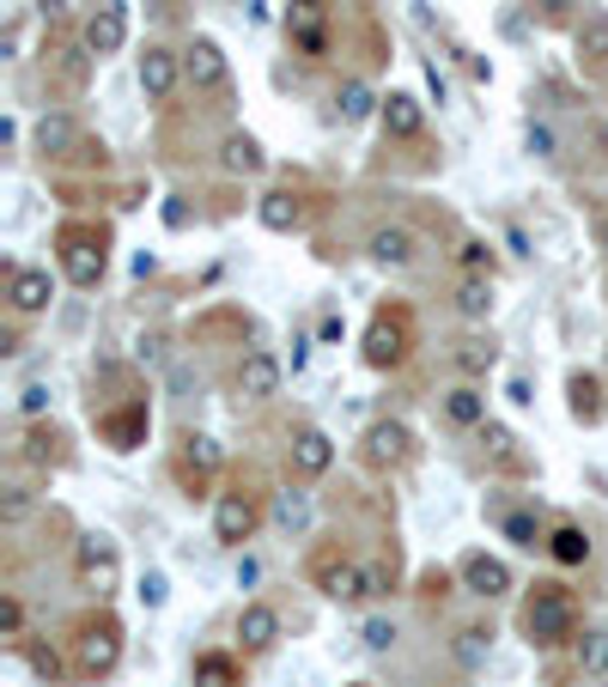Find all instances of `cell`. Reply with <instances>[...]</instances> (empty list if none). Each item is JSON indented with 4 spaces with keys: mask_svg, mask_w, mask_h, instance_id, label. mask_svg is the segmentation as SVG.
<instances>
[{
    "mask_svg": "<svg viewBox=\"0 0 608 687\" xmlns=\"http://www.w3.org/2000/svg\"><path fill=\"white\" fill-rule=\"evenodd\" d=\"M457 262L469 268V275H481V280H494V268H499V256H494V243L487 238H462L457 243Z\"/></svg>",
    "mask_w": 608,
    "mask_h": 687,
    "instance_id": "e575fe53",
    "label": "cell"
},
{
    "mask_svg": "<svg viewBox=\"0 0 608 687\" xmlns=\"http://www.w3.org/2000/svg\"><path fill=\"white\" fill-rule=\"evenodd\" d=\"M56 256H61V275L80 292H92L98 280L110 275V231L92 226V219H68V226L56 231Z\"/></svg>",
    "mask_w": 608,
    "mask_h": 687,
    "instance_id": "6da1fadb",
    "label": "cell"
},
{
    "mask_svg": "<svg viewBox=\"0 0 608 687\" xmlns=\"http://www.w3.org/2000/svg\"><path fill=\"white\" fill-rule=\"evenodd\" d=\"M256 213H262V226H268V231H299L305 207H299V196H292V189H268Z\"/></svg>",
    "mask_w": 608,
    "mask_h": 687,
    "instance_id": "f1b7e54d",
    "label": "cell"
},
{
    "mask_svg": "<svg viewBox=\"0 0 608 687\" xmlns=\"http://www.w3.org/2000/svg\"><path fill=\"white\" fill-rule=\"evenodd\" d=\"M140 603H147V608H165V578H159V572L140 578Z\"/></svg>",
    "mask_w": 608,
    "mask_h": 687,
    "instance_id": "c3c4849f",
    "label": "cell"
},
{
    "mask_svg": "<svg viewBox=\"0 0 608 687\" xmlns=\"http://www.w3.org/2000/svg\"><path fill=\"white\" fill-rule=\"evenodd\" d=\"M73 147H80V128H73L68 116H43V122H37V152H43V159H68Z\"/></svg>",
    "mask_w": 608,
    "mask_h": 687,
    "instance_id": "83f0119b",
    "label": "cell"
},
{
    "mask_svg": "<svg viewBox=\"0 0 608 687\" xmlns=\"http://www.w3.org/2000/svg\"><path fill=\"white\" fill-rule=\"evenodd\" d=\"M457 310H462L469 322H481L487 310H494V280H481V275L457 280Z\"/></svg>",
    "mask_w": 608,
    "mask_h": 687,
    "instance_id": "836d02e7",
    "label": "cell"
},
{
    "mask_svg": "<svg viewBox=\"0 0 608 687\" xmlns=\"http://www.w3.org/2000/svg\"><path fill=\"white\" fill-rule=\"evenodd\" d=\"M238 639H243V651H275L280 645V615L268 603H243L238 608Z\"/></svg>",
    "mask_w": 608,
    "mask_h": 687,
    "instance_id": "d6986e66",
    "label": "cell"
},
{
    "mask_svg": "<svg viewBox=\"0 0 608 687\" xmlns=\"http://www.w3.org/2000/svg\"><path fill=\"white\" fill-rule=\"evenodd\" d=\"M19 651H24V664L37 669V681H49V687H56V681L73 669V664H61V651H56V645H43V639H24Z\"/></svg>",
    "mask_w": 608,
    "mask_h": 687,
    "instance_id": "d6a6232c",
    "label": "cell"
},
{
    "mask_svg": "<svg viewBox=\"0 0 608 687\" xmlns=\"http://www.w3.org/2000/svg\"><path fill=\"white\" fill-rule=\"evenodd\" d=\"M359 457H366V469H402V462L413 457V432H408V426L402 420H378V426H371V432H366V445H359Z\"/></svg>",
    "mask_w": 608,
    "mask_h": 687,
    "instance_id": "ba28073f",
    "label": "cell"
},
{
    "mask_svg": "<svg viewBox=\"0 0 608 687\" xmlns=\"http://www.w3.org/2000/svg\"><path fill=\"white\" fill-rule=\"evenodd\" d=\"M506 536L517 541V548H548V536H541V524L529 511H511L506 517Z\"/></svg>",
    "mask_w": 608,
    "mask_h": 687,
    "instance_id": "74e56055",
    "label": "cell"
},
{
    "mask_svg": "<svg viewBox=\"0 0 608 687\" xmlns=\"http://www.w3.org/2000/svg\"><path fill=\"white\" fill-rule=\"evenodd\" d=\"M280 378H287V371H280V359L262 354V347H250V354L238 359V396L243 401H268V396L280 390Z\"/></svg>",
    "mask_w": 608,
    "mask_h": 687,
    "instance_id": "e0dca14e",
    "label": "cell"
},
{
    "mask_svg": "<svg viewBox=\"0 0 608 687\" xmlns=\"http://www.w3.org/2000/svg\"><path fill=\"white\" fill-rule=\"evenodd\" d=\"M578 669L585 676H608V633H585L578 639Z\"/></svg>",
    "mask_w": 608,
    "mask_h": 687,
    "instance_id": "8d00e7d4",
    "label": "cell"
},
{
    "mask_svg": "<svg viewBox=\"0 0 608 687\" xmlns=\"http://www.w3.org/2000/svg\"><path fill=\"white\" fill-rule=\"evenodd\" d=\"M317 590L329 596V603H341V608H353V603H366V566H353V560H335V554H322L317 560Z\"/></svg>",
    "mask_w": 608,
    "mask_h": 687,
    "instance_id": "8fae6325",
    "label": "cell"
},
{
    "mask_svg": "<svg viewBox=\"0 0 608 687\" xmlns=\"http://www.w3.org/2000/svg\"><path fill=\"white\" fill-rule=\"evenodd\" d=\"M408 354H413V310L378 305V317H371V329H366V366L396 371V366H408Z\"/></svg>",
    "mask_w": 608,
    "mask_h": 687,
    "instance_id": "277c9868",
    "label": "cell"
},
{
    "mask_svg": "<svg viewBox=\"0 0 608 687\" xmlns=\"http://www.w3.org/2000/svg\"><path fill=\"white\" fill-rule=\"evenodd\" d=\"M511 401H517V408H529V401H536V396H529V378H511Z\"/></svg>",
    "mask_w": 608,
    "mask_h": 687,
    "instance_id": "816d5d0a",
    "label": "cell"
},
{
    "mask_svg": "<svg viewBox=\"0 0 608 687\" xmlns=\"http://www.w3.org/2000/svg\"><path fill=\"white\" fill-rule=\"evenodd\" d=\"M177 80H183V56L165 49V43H147V56H140V92L152 103H165L177 92Z\"/></svg>",
    "mask_w": 608,
    "mask_h": 687,
    "instance_id": "4fadbf2b",
    "label": "cell"
},
{
    "mask_svg": "<svg viewBox=\"0 0 608 687\" xmlns=\"http://www.w3.org/2000/svg\"><path fill=\"white\" fill-rule=\"evenodd\" d=\"M19 408H24V420H43V414H49V384H24Z\"/></svg>",
    "mask_w": 608,
    "mask_h": 687,
    "instance_id": "7bdbcfd3",
    "label": "cell"
},
{
    "mask_svg": "<svg viewBox=\"0 0 608 687\" xmlns=\"http://www.w3.org/2000/svg\"><path fill=\"white\" fill-rule=\"evenodd\" d=\"M487 651H494V627H462V633H457V664L475 669Z\"/></svg>",
    "mask_w": 608,
    "mask_h": 687,
    "instance_id": "d590c367",
    "label": "cell"
},
{
    "mask_svg": "<svg viewBox=\"0 0 608 687\" xmlns=\"http://www.w3.org/2000/svg\"><path fill=\"white\" fill-rule=\"evenodd\" d=\"M597 250H608V213H597Z\"/></svg>",
    "mask_w": 608,
    "mask_h": 687,
    "instance_id": "f5cc1de1",
    "label": "cell"
},
{
    "mask_svg": "<svg viewBox=\"0 0 608 687\" xmlns=\"http://www.w3.org/2000/svg\"><path fill=\"white\" fill-rule=\"evenodd\" d=\"M305 517H310L305 492H280V499H275V524L280 529H305Z\"/></svg>",
    "mask_w": 608,
    "mask_h": 687,
    "instance_id": "ab89813d",
    "label": "cell"
},
{
    "mask_svg": "<svg viewBox=\"0 0 608 687\" xmlns=\"http://www.w3.org/2000/svg\"><path fill=\"white\" fill-rule=\"evenodd\" d=\"M378 110H383V98L371 92L366 80H347L341 92H335V116H341L347 128H353V122H366V116H378Z\"/></svg>",
    "mask_w": 608,
    "mask_h": 687,
    "instance_id": "4316f807",
    "label": "cell"
},
{
    "mask_svg": "<svg viewBox=\"0 0 608 687\" xmlns=\"http://www.w3.org/2000/svg\"><path fill=\"white\" fill-rule=\"evenodd\" d=\"M219 165H226L231 177H256L268 159H262V147H256V135H243V128H238V135L219 140Z\"/></svg>",
    "mask_w": 608,
    "mask_h": 687,
    "instance_id": "484cf974",
    "label": "cell"
},
{
    "mask_svg": "<svg viewBox=\"0 0 608 687\" xmlns=\"http://www.w3.org/2000/svg\"><path fill=\"white\" fill-rule=\"evenodd\" d=\"M256 529H262V499H256V492H243V487L219 492V499H213V536L226 541V548H243Z\"/></svg>",
    "mask_w": 608,
    "mask_h": 687,
    "instance_id": "8992f818",
    "label": "cell"
},
{
    "mask_svg": "<svg viewBox=\"0 0 608 687\" xmlns=\"http://www.w3.org/2000/svg\"><path fill=\"white\" fill-rule=\"evenodd\" d=\"M426 86H432L438 103H450V86H445V73H438V61H426Z\"/></svg>",
    "mask_w": 608,
    "mask_h": 687,
    "instance_id": "f907efd6",
    "label": "cell"
},
{
    "mask_svg": "<svg viewBox=\"0 0 608 687\" xmlns=\"http://www.w3.org/2000/svg\"><path fill=\"white\" fill-rule=\"evenodd\" d=\"M445 420L450 426H487V396L475 390V384H457V390L445 396Z\"/></svg>",
    "mask_w": 608,
    "mask_h": 687,
    "instance_id": "4dcf8cb0",
    "label": "cell"
},
{
    "mask_svg": "<svg viewBox=\"0 0 608 687\" xmlns=\"http://www.w3.org/2000/svg\"><path fill=\"white\" fill-rule=\"evenodd\" d=\"M0 639L24 645V603H19V596H0Z\"/></svg>",
    "mask_w": 608,
    "mask_h": 687,
    "instance_id": "f35d334b",
    "label": "cell"
},
{
    "mask_svg": "<svg viewBox=\"0 0 608 687\" xmlns=\"http://www.w3.org/2000/svg\"><path fill=\"white\" fill-rule=\"evenodd\" d=\"M457 578H462V590L481 596V603H494V596H506V590H511V566H506V560H494V554H462Z\"/></svg>",
    "mask_w": 608,
    "mask_h": 687,
    "instance_id": "9a60e30c",
    "label": "cell"
},
{
    "mask_svg": "<svg viewBox=\"0 0 608 687\" xmlns=\"http://www.w3.org/2000/svg\"><path fill=\"white\" fill-rule=\"evenodd\" d=\"M92 420H98V438L110 450H140L147 445L152 414H147V401H128V408H103V414H92Z\"/></svg>",
    "mask_w": 608,
    "mask_h": 687,
    "instance_id": "9c48e42d",
    "label": "cell"
},
{
    "mask_svg": "<svg viewBox=\"0 0 608 687\" xmlns=\"http://www.w3.org/2000/svg\"><path fill=\"white\" fill-rule=\"evenodd\" d=\"M19 457L31 462V469H61V462H68V438H61L56 426H31V432L19 438Z\"/></svg>",
    "mask_w": 608,
    "mask_h": 687,
    "instance_id": "44dd1931",
    "label": "cell"
},
{
    "mask_svg": "<svg viewBox=\"0 0 608 687\" xmlns=\"http://www.w3.org/2000/svg\"><path fill=\"white\" fill-rule=\"evenodd\" d=\"M128 43V7L122 0H103V7L86 19V56H116V49Z\"/></svg>",
    "mask_w": 608,
    "mask_h": 687,
    "instance_id": "5bb4252c",
    "label": "cell"
},
{
    "mask_svg": "<svg viewBox=\"0 0 608 687\" xmlns=\"http://www.w3.org/2000/svg\"><path fill=\"white\" fill-rule=\"evenodd\" d=\"M24 517H31V492H24V487H7V492H0V524L19 529Z\"/></svg>",
    "mask_w": 608,
    "mask_h": 687,
    "instance_id": "60d3db41",
    "label": "cell"
},
{
    "mask_svg": "<svg viewBox=\"0 0 608 687\" xmlns=\"http://www.w3.org/2000/svg\"><path fill=\"white\" fill-rule=\"evenodd\" d=\"M378 122H383V135H390V140H420L426 135V110H420V98H408V92L383 98Z\"/></svg>",
    "mask_w": 608,
    "mask_h": 687,
    "instance_id": "ffe728a7",
    "label": "cell"
},
{
    "mask_svg": "<svg viewBox=\"0 0 608 687\" xmlns=\"http://www.w3.org/2000/svg\"><path fill=\"white\" fill-rule=\"evenodd\" d=\"M287 457H292V469H299L305 481H317V475L335 469V438L322 432V426H299L292 445H287Z\"/></svg>",
    "mask_w": 608,
    "mask_h": 687,
    "instance_id": "2e32d148",
    "label": "cell"
},
{
    "mask_svg": "<svg viewBox=\"0 0 608 687\" xmlns=\"http://www.w3.org/2000/svg\"><path fill=\"white\" fill-rule=\"evenodd\" d=\"M413 250H420V243H413L408 226H378L371 231V262H383V268H408Z\"/></svg>",
    "mask_w": 608,
    "mask_h": 687,
    "instance_id": "603a6c76",
    "label": "cell"
},
{
    "mask_svg": "<svg viewBox=\"0 0 608 687\" xmlns=\"http://www.w3.org/2000/svg\"><path fill=\"white\" fill-rule=\"evenodd\" d=\"M287 37L299 56H329V0H287Z\"/></svg>",
    "mask_w": 608,
    "mask_h": 687,
    "instance_id": "52a82bcc",
    "label": "cell"
},
{
    "mask_svg": "<svg viewBox=\"0 0 608 687\" xmlns=\"http://www.w3.org/2000/svg\"><path fill=\"white\" fill-rule=\"evenodd\" d=\"M420 596H426V603H445V596H450V572H438V566H432V572L420 578Z\"/></svg>",
    "mask_w": 608,
    "mask_h": 687,
    "instance_id": "7dc6e473",
    "label": "cell"
},
{
    "mask_svg": "<svg viewBox=\"0 0 608 687\" xmlns=\"http://www.w3.org/2000/svg\"><path fill=\"white\" fill-rule=\"evenodd\" d=\"M49 298H56V280L43 275V268H7V305L12 317H37V310H49Z\"/></svg>",
    "mask_w": 608,
    "mask_h": 687,
    "instance_id": "7c38bea8",
    "label": "cell"
},
{
    "mask_svg": "<svg viewBox=\"0 0 608 687\" xmlns=\"http://www.w3.org/2000/svg\"><path fill=\"white\" fill-rule=\"evenodd\" d=\"M566 408H572V420H578V426H597L602 414H608L602 384L590 378V371H572V378H566Z\"/></svg>",
    "mask_w": 608,
    "mask_h": 687,
    "instance_id": "7402d4cb",
    "label": "cell"
},
{
    "mask_svg": "<svg viewBox=\"0 0 608 687\" xmlns=\"http://www.w3.org/2000/svg\"><path fill=\"white\" fill-rule=\"evenodd\" d=\"M219 469V445L207 432H189L183 438V457H177V481L189 487V499H201V487H207V475Z\"/></svg>",
    "mask_w": 608,
    "mask_h": 687,
    "instance_id": "ac0fdd59",
    "label": "cell"
},
{
    "mask_svg": "<svg viewBox=\"0 0 608 687\" xmlns=\"http://www.w3.org/2000/svg\"><path fill=\"white\" fill-rule=\"evenodd\" d=\"M450 359H457L462 378H487V371L499 366V347L481 341V335H469V341H457V354H450Z\"/></svg>",
    "mask_w": 608,
    "mask_h": 687,
    "instance_id": "1f68e13d",
    "label": "cell"
},
{
    "mask_svg": "<svg viewBox=\"0 0 608 687\" xmlns=\"http://www.w3.org/2000/svg\"><path fill=\"white\" fill-rule=\"evenodd\" d=\"M548 560H554V566H585V560H590V536H585L578 524L548 529Z\"/></svg>",
    "mask_w": 608,
    "mask_h": 687,
    "instance_id": "f546056e",
    "label": "cell"
},
{
    "mask_svg": "<svg viewBox=\"0 0 608 687\" xmlns=\"http://www.w3.org/2000/svg\"><path fill=\"white\" fill-rule=\"evenodd\" d=\"M572 49L585 68H608V12H585V24L572 31Z\"/></svg>",
    "mask_w": 608,
    "mask_h": 687,
    "instance_id": "d4e9b609",
    "label": "cell"
},
{
    "mask_svg": "<svg viewBox=\"0 0 608 687\" xmlns=\"http://www.w3.org/2000/svg\"><path fill=\"white\" fill-rule=\"evenodd\" d=\"M189 681L196 687H243V669L231 651H201L196 664H189Z\"/></svg>",
    "mask_w": 608,
    "mask_h": 687,
    "instance_id": "cb8c5ba5",
    "label": "cell"
},
{
    "mask_svg": "<svg viewBox=\"0 0 608 687\" xmlns=\"http://www.w3.org/2000/svg\"><path fill=\"white\" fill-rule=\"evenodd\" d=\"M183 80L196 86V92H226V86H231L226 49H219L213 37H196V43L183 49Z\"/></svg>",
    "mask_w": 608,
    "mask_h": 687,
    "instance_id": "30bf717a",
    "label": "cell"
},
{
    "mask_svg": "<svg viewBox=\"0 0 608 687\" xmlns=\"http://www.w3.org/2000/svg\"><path fill=\"white\" fill-rule=\"evenodd\" d=\"M359 639H366V651H390L396 645V620H366V627H359Z\"/></svg>",
    "mask_w": 608,
    "mask_h": 687,
    "instance_id": "b9f144b4",
    "label": "cell"
},
{
    "mask_svg": "<svg viewBox=\"0 0 608 687\" xmlns=\"http://www.w3.org/2000/svg\"><path fill=\"white\" fill-rule=\"evenodd\" d=\"M366 590L371 596H390L396 590V566H366Z\"/></svg>",
    "mask_w": 608,
    "mask_h": 687,
    "instance_id": "bcb514c9",
    "label": "cell"
},
{
    "mask_svg": "<svg viewBox=\"0 0 608 687\" xmlns=\"http://www.w3.org/2000/svg\"><path fill=\"white\" fill-rule=\"evenodd\" d=\"M536 7H541V19H554V24H560V19H572V7H578V0H536Z\"/></svg>",
    "mask_w": 608,
    "mask_h": 687,
    "instance_id": "681fc988",
    "label": "cell"
},
{
    "mask_svg": "<svg viewBox=\"0 0 608 687\" xmlns=\"http://www.w3.org/2000/svg\"><path fill=\"white\" fill-rule=\"evenodd\" d=\"M73 578H80V590H92L98 603L122 585V554H116L110 536H80V548H73Z\"/></svg>",
    "mask_w": 608,
    "mask_h": 687,
    "instance_id": "5b68a950",
    "label": "cell"
},
{
    "mask_svg": "<svg viewBox=\"0 0 608 687\" xmlns=\"http://www.w3.org/2000/svg\"><path fill=\"white\" fill-rule=\"evenodd\" d=\"M524 633L529 645H541V651H554V645L578 639V603L566 585H536L524 596Z\"/></svg>",
    "mask_w": 608,
    "mask_h": 687,
    "instance_id": "7a4b0ae2",
    "label": "cell"
},
{
    "mask_svg": "<svg viewBox=\"0 0 608 687\" xmlns=\"http://www.w3.org/2000/svg\"><path fill=\"white\" fill-rule=\"evenodd\" d=\"M524 147L536 152V159H554V128L548 122H529L524 128Z\"/></svg>",
    "mask_w": 608,
    "mask_h": 687,
    "instance_id": "ee69618b",
    "label": "cell"
},
{
    "mask_svg": "<svg viewBox=\"0 0 608 687\" xmlns=\"http://www.w3.org/2000/svg\"><path fill=\"white\" fill-rule=\"evenodd\" d=\"M481 445L494 450V457H511V445H517V438L506 432V426H494V420H487V426H481Z\"/></svg>",
    "mask_w": 608,
    "mask_h": 687,
    "instance_id": "f6af8a7d",
    "label": "cell"
},
{
    "mask_svg": "<svg viewBox=\"0 0 608 687\" xmlns=\"http://www.w3.org/2000/svg\"><path fill=\"white\" fill-rule=\"evenodd\" d=\"M116 664H122V620H116L110 608H98V615H86L80 627H73V676L98 681V676H110Z\"/></svg>",
    "mask_w": 608,
    "mask_h": 687,
    "instance_id": "3957f363",
    "label": "cell"
}]
</instances>
